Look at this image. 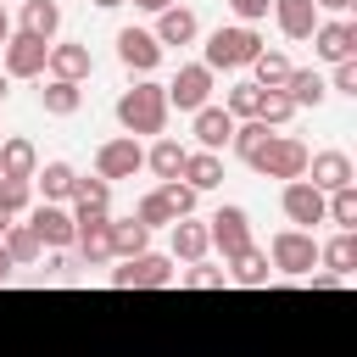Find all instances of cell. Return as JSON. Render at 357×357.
Listing matches in <instances>:
<instances>
[{
  "mask_svg": "<svg viewBox=\"0 0 357 357\" xmlns=\"http://www.w3.org/2000/svg\"><path fill=\"white\" fill-rule=\"evenodd\" d=\"M117 123L128 128V139L162 134V123H167V89H162V84H134V89H123V95H117Z\"/></svg>",
  "mask_w": 357,
  "mask_h": 357,
  "instance_id": "cell-1",
  "label": "cell"
},
{
  "mask_svg": "<svg viewBox=\"0 0 357 357\" xmlns=\"http://www.w3.org/2000/svg\"><path fill=\"white\" fill-rule=\"evenodd\" d=\"M262 56V39L251 33V28H218L212 39H206V73H240V67H251Z\"/></svg>",
  "mask_w": 357,
  "mask_h": 357,
  "instance_id": "cell-2",
  "label": "cell"
},
{
  "mask_svg": "<svg viewBox=\"0 0 357 357\" xmlns=\"http://www.w3.org/2000/svg\"><path fill=\"white\" fill-rule=\"evenodd\" d=\"M307 145L301 139H290V134H268L262 145H257V156H251V167L262 173V178H307Z\"/></svg>",
  "mask_w": 357,
  "mask_h": 357,
  "instance_id": "cell-3",
  "label": "cell"
},
{
  "mask_svg": "<svg viewBox=\"0 0 357 357\" xmlns=\"http://www.w3.org/2000/svg\"><path fill=\"white\" fill-rule=\"evenodd\" d=\"M268 262H273L279 273H290V279H307V273L318 268V240H312L307 229H284V234H273Z\"/></svg>",
  "mask_w": 357,
  "mask_h": 357,
  "instance_id": "cell-4",
  "label": "cell"
},
{
  "mask_svg": "<svg viewBox=\"0 0 357 357\" xmlns=\"http://www.w3.org/2000/svg\"><path fill=\"white\" fill-rule=\"evenodd\" d=\"M112 284H117V290H167V284H173V262L139 251V257H128V262L112 273Z\"/></svg>",
  "mask_w": 357,
  "mask_h": 357,
  "instance_id": "cell-5",
  "label": "cell"
},
{
  "mask_svg": "<svg viewBox=\"0 0 357 357\" xmlns=\"http://www.w3.org/2000/svg\"><path fill=\"white\" fill-rule=\"evenodd\" d=\"M139 167H145V151H139V139H128V134H123V139H106V145L95 151V178H106V184H112V178H134Z\"/></svg>",
  "mask_w": 357,
  "mask_h": 357,
  "instance_id": "cell-6",
  "label": "cell"
},
{
  "mask_svg": "<svg viewBox=\"0 0 357 357\" xmlns=\"http://www.w3.org/2000/svg\"><path fill=\"white\" fill-rule=\"evenodd\" d=\"M206 245H218L223 262H234L240 251H251V218H245L240 206H223V212L212 218V229H206Z\"/></svg>",
  "mask_w": 357,
  "mask_h": 357,
  "instance_id": "cell-7",
  "label": "cell"
},
{
  "mask_svg": "<svg viewBox=\"0 0 357 357\" xmlns=\"http://www.w3.org/2000/svg\"><path fill=\"white\" fill-rule=\"evenodd\" d=\"M162 89H167V106H178V112H201V106L212 100V73H206L201 61H190V67H178V78L162 84Z\"/></svg>",
  "mask_w": 357,
  "mask_h": 357,
  "instance_id": "cell-8",
  "label": "cell"
},
{
  "mask_svg": "<svg viewBox=\"0 0 357 357\" xmlns=\"http://www.w3.org/2000/svg\"><path fill=\"white\" fill-rule=\"evenodd\" d=\"M0 50H6V78H39L45 73V56H50V45L33 39V33H11Z\"/></svg>",
  "mask_w": 357,
  "mask_h": 357,
  "instance_id": "cell-9",
  "label": "cell"
},
{
  "mask_svg": "<svg viewBox=\"0 0 357 357\" xmlns=\"http://www.w3.org/2000/svg\"><path fill=\"white\" fill-rule=\"evenodd\" d=\"M307 173H312V178H307L312 190L335 195V190H351V173H357V167H351L346 151H318V156H307Z\"/></svg>",
  "mask_w": 357,
  "mask_h": 357,
  "instance_id": "cell-10",
  "label": "cell"
},
{
  "mask_svg": "<svg viewBox=\"0 0 357 357\" xmlns=\"http://www.w3.org/2000/svg\"><path fill=\"white\" fill-rule=\"evenodd\" d=\"M284 218L312 234V223H324V190H312L307 178H290L284 184Z\"/></svg>",
  "mask_w": 357,
  "mask_h": 357,
  "instance_id": "cell-11",
  "label": "cell"
},
{
  "mask_svg": "<svg viewBox=\"0 0 357 357\" xmlns=\"http://www.w3.org/2000/svg\"><path fill=\"white\" fill-rule=\"evenodd\" d=\"M33 234H39V245H50V251H67L73 245V234H78V223H73V212H61V206H33V223H28Z\"/></svg>",
  "mask_w": 357,
  "mask_h": 357,
  "instance_id": "cell-12",
  "label": "cell"
},
{
  "mask_svg": "<svg viewBox=\"0 0 357 357\" xmlns=\"http://www.w3.org/2000/svg\"><path fill=\"white\" fill-rule=\"evenodd\" d=\"M117 61H123L128 73H151V67L162 61V45H156L145 28H123V33H117Z\"/></svg>",
  "mask_w": 357,
  "mask_h": 357,
  "instance_id": "cell-13",
  "label": "cell"
},
{
  "mask_svg": "<svg viewBox=\"0 0 357 357\" xmlns=\"http://www.w3.org/2000/svg\"><path fill=\"white\" fill-rule=\"evenodd\" d=\"M106 201H112L106 178H73V223H100Z\"/></svg>",
  "mask_w": 357,
  "mask_h": 357,
  "instance_id": "cell-14",
  "label": "cell"
},
{
  "mask_svg": "<svg viewBox=\"0 0 357 357\" xmlns=\"http://www.w3.org/2000/svg\"><path fill=\"white\" fill-rule=\"evenodd\" d=\"M312 50H318L324 61H351L357 28H351V22H318V28H312Z\"/></svg>",
  "mask_w": 357,
  "mask_h": 357,
  "instance_id": "cell-15",
  "label": "cell"
},
{
  "mask_svg": "<svg viewBox=\"0 0 357 357\" xmlns=\"http://www.w3.org/2000/svg\"><path fill=\"white\" fill-rule=\"evenodd\" d=\"M45 67H50L56 84H84L89 78V45H50Z\"/></svg>",
  "mask_w": 357,
  "mask_h": 357,
  "instance_id": "cell-16",
  "label": "cell"
},
{
  "mask_svg": "<svg viewBox=\"0 0 357 357\" xmlns=\"http://www.w3.org/2000/svg\"><path fill=\"white\" fill-rule=\"evenodd\" d=\"M229 139H234V117H229L223 106H201V112H195V145L218 156Z\"/></svg>",
  "mask_w": 357,
  "mask_h": 357,
  "instance_id": "cell-17",
  "label": "cell"
},
{
  "mask_svg": "<svg viewBox=\"0 0 357 357\" xmlns=\"http://www.w3.org/2000/svg\"><path fill=\"white\" fill-rule=\"evenodd\" d=\"M201 33V22H195V11L190 6H167V11H156V45H190Z\"/></svg>",
  "mask_w": 357,
  "mask_h": 357,
  "instance_id": "cell-18",
  "label": "cell"
},
{
  "mask_svg": "<svg viewBox=\"0 0 357 357\" xmlns=\"http://www.w3.org/2000/svg\"><path fill=\"white\" fill-rule=\"evenodd\" d=\"M73 245H78V262H84V268H100V262L112 257V218H100V223H78Z\"/></svg>",
  "mask_w": 357,
  "mask_h": 357,
  "instance_id": "cell-19",
  "label": "cell"
},
{
  "mask_svg": "<svg viewBox=\"0 0 357 357\" xmlns=\"http://www.w3.org/2000/svg\"><path fill=\"white\" fill-rule=\"evenodd\" d=\"M273 17H279L284 39H312V28H318V6L312 0H273Z\"/></svg>",
  "mask_w": 357,
  "mask_h": 357,
  "instance_id": "cell-20",
  "label": "cell"
},
{
  "mask_svg": "<svg viewBox=\"0 0 357 357\" xmlns=\"http://www.w3.org/2000/svg\"><path fill=\"white\" fill-rule=\"evenodd\" d=\"M284 95H290V106L301 112V106H318V100L329 95V84H324L312 67H290V78H284Z\"/></svg>",
  "mask_w": 357,
  "mask_h": 357,
  "instance_id": "cell-21",
  "label": "cell"
},
{
  "mask_svg": "<svg viewBox=\"0 0 357 357\" xmlns=\"http://www.w3.org/2000/svg\"><path fill=\"white\" fill-rule=\"evenodd\" d=\"M178 178H190V190H195V195H201V190H218V184H223V162H218L212 151H190Z\"/></svg>",
  "mask_w": 357,
  "mask_h": 357,
  "instance_id": "cell-22",
  "label": "cell"
},
{
  "mask_svg": "<svg viewBox=\"0 0 357 357\" xmlns=\"http://www.w3.org/2000/svg\"><path fill=\"white\" fill-rule=\"evenodd\" d=\"M56 28H61V6L56 0H28L22 6V33H33V39H56Z\"/></svg>",
  "mask_w": 357,
  "mask_h": 357,
  "instance_id": "cell-23",
  "label": "cell"
},
{
  "mask_svg": "<svg viewBox=\"0 0 357 357\" xmlns=\"http://www.w3.org/2000/svg\"><path fill=\"white\" fill-rule=\"evenodd\" d=\"M39 173V151L28 139H6L0 145V178H33Z\"/></svg>",
  "mask_w": 357,
  "mask_h": 357,
  "instance_id": "cell-24",
  "label": "cell"
},
{
  "mask_svg": "<svg viewBox=\"0 0 357 357\" xmlns=\"http://www.w3.org/2000/svg\"><path fill=\"white\" fill-rule=\"evenodd\" d=\"M318 262H329L335 279H351L357 273V234H335L329 245H318Z\"/></svg>",
  "mask_w": 357,
  "mask_h": 357,
  "instance_id": "cell-25",
  "label": "cell"
},
{
  "mask_svg": "<svg viewBox=\"0 0 357 357\" xmlns=\"http://www.w3.org/2000/svg\"><path fill=\"white\" fill-rule=\"evenodd\" d=\"M184 156H190V151H184L178 139H156L145 162H151V173H156V178L167 184V178H178V173H184Z\"/></svg>",
  "mask_w": 357,
  "mask_h": 357,
  "instance_id": "cell-26",
  "label": "cell"
},
{
  "mask_svg": "<svg viewBox=\"0 0 357 357\" xmlns=\"http://www.w3.org/2000/svg\"><path fill=\"white\" fill-rule=\"evenodd\" d=\"M145 245H151V229H145L139 218H128V223H112V257H123V262H128V257H139Z\"/></svg>",
  "mask_w": 357,
  "mask_h": 357,
  "instance_id": "cell-27",
  "label": "cell"
},
{
  "mask_svg": "<svg viewBox=\"0 0 357 357\" xmlns=\"http://www.w3.org/2000/svg\"><path fill=\"white\" fill-rule=\"evenodd\" d=\"M39 106H45L50 117H73V112L84 106V95H78V84H56V78H50V84L39 89Z\"/></svg>",
  "mask_w": 357,
  "mask_h": 357,
  "instance_id": "cell-28",
  "label": "cell"
},
{
  "mask_svg": "<svg viewBox=\"0 0 357 357\" xmlns=\"http://www.w3.org/2000/svg\"><path fill=\"white\" fill-rule=\"evenodd\" d=\"M173 251H178L184 262H201V257H206V223L178 218V223H173Z\"/></svg>",
  "mask_w": 357,
  "mask_h": 357,
  "instance_id": "cell-29",
  "label": "cell"
},
{
  "mask_svg": "<svg viewBox=\"0 0 357 357\" xmlns=\"http://www.w3.org/2000/svg\"><path fill=\"white\" fill-rule=\"evenodd\" d=\"M0 251H6L11 262H33V257H39L45 245H39V234H33L28 223H11V229L0 234Z\"/></svg>",
  "mask_w": 357,
  "mask_h": 357,
  "instance_id": "cell-30",
  "label": "cell"
},
{
  "mask_svg": "<svg viewBox=\"0 0 357 357\" xmlns=\"http://www.w3.org/2000/svg\"><path fill=\"white\" fill-rule=\"evenodd\" d=\"M290 117H296V106H290L284 89H262V95H257V123H262V128H279V123H290Z\"/></svg>",
  "mask_w": 357,
  "mask_h": 357,
  "instance_id": "cell-31",
  "label": "cell"
},
{
  "mask_svg": "<svg viewBox=\"0 0 357 357\" xmlns=\"http://www.w3.org/2000/svg\"><path fill=\"white\" fill-rule=\"evenodd\" d=\"M33 178H39L45 201L56 206V201H67V195H73V178H78V173H73L67 162H45V173H33Z\"/></svg>",
  "mask_w": 357,
  "mask_h": 357,
  "instance_id": "cell-32",
  "label": "cell"
},
{
  "mask_svg": "<svg viewBox=\"0 0 357 357\" xmlns=\"http://www.w3.org/2000/svg\"><path fill=\"white\" fill-rule=\"evenodd\" d=\"M251 73H257V89H284V78H290V61H284L279 50H262V56L251 61Z\"/></svg>",
  "mask_w": 357,
  "mask_h": 357,
  "instance_id": "cell-33",
  "label": "cell"
},
{
  "mask_svg": "<svg viewBox=\"0 0 357 357\" xmlns=\"http://www.w3.org/2000/svg\"><path fill=\"white\" fill-rule=\"evenodd\" d=\"M324 218L340 223V234H351V229H357V190H335V195H324Z\"/></svg>",
  "mask_w": 357,
  "mask_h": 357,
  "instance_id": "cell-34",
  "label": "cell"
},
{
  "mask_svg": "<svg viewBox=\"0 0 357 357\" xmlns=\"http://www.w3.org/2000/svg\"><path fill=\"white\" fill-rule=\"evenodd\" d=\"M268 268H273V262H268V251H257V245L234 257V279H240V284H268Z\"/></svg>",
  "mask_w": 357,
  "mask_h": 357,
  "instance_id": "cell-35",
  "label": "cell"
},
{
  "mask_svg": "<svg viewBox=\"0 0 357 357\" xmlns=\"http://www.w3.org/2000/svg\"><path fill=\"white\" fill-rule=\"evenodd\" d=\"M257 95H262L257 84H234V89H229V106H223V112H229L234 123H240V117L251 123V117H257Z\"/></svg>",
  "mask_w": 357,
  "mask_h": 357,
  "instance_id": "cell-36",
  "label": "cell"
},
{
  "mask_svg": "<svg viewBox=\"0 0 357 357\" xmlns=\"http://www.w3.org/2000/svg\"><path fill=\"white\" fill-rule=\"evenodd\" d=\"M262 139H268V128H262V123L251 117V123H234V139H229V145H234V156H245V162H251Z\"/></svg>",
  "mask_w": 357,
  "mask_h": 357,
  "instance_id": "cell-37",
  "label": "cell"
},
{
  "mask_svg": "<svg viewBox=\"0 0 357 357\" xmlns=\"http://www.w3.org/2000/svg\"><path fill=\"white\" fill-rule=\"evenodd\" d=\"M134 218H139V223H145V229H162V223H167V229H173V223H178V218H173V206H167V201H162V190H156V195H145V201H139V212H134Z\"/></svg>",
  "mask_w": 357,
  "mask_h": 357,
  "instance_id": "cell-38",
  "label": "cell"
},
{
  "mask_svg": "<svg viewBox=\"0 0 357 357\" xmlns=\"http://www.w3.org/2000/svg\"><path fill=\"white\" fill-rule=\"evenodd\" d=\"M33 201V178H0V212H22Z\"/></svg>",
  "mask_w": 357,
  "mask_h": 357,
  "instance_id": "cell-39",
  "label": "cell"
},
{
  "mask_svg": "<svg viewBox=\"0 0 357 357\" xmlns=\"http://www.w3.org/2000/svg\"><path fill=\"white\" fill-rule=\"evenodd\" d=\"M162 201L173 206V218H190V212H195V190H190V184H178V178H167V184H162Z\"/></svg>",
  "mask_w": 357,
  "mask_h": 357,
  "instance_id": "cell-40",
  "label": "cell"
},
{
  "mask_svg": "<svg viewBox=\"0 0 357 357\" xmlns=\"http://www.w3.org/2000/svg\"><path fill=\"white\" fill-rule=\"evenodd\" d=\"M184 284H190V290H223V268H201V262H195V268L184 273Z\"/></svg>",
  "mask_w": 357,
  "mask_h": 357,
  "instance_id": "cell-41",
  "label": "cell"
},
{
  "mask_svg": "<svg viewBox=\"0 0 357 357\" xmlns=\"http://www.w3.org/2000/svg\"><path fill=\"white\" fill-rule=\"evenodd\" d=\"M78 268H84V262H78V257H67V251H56V257H50V262H45V279H73V273H78Z\"/></svg>",
  "mask_w": 357,
  "mask_h": 357,
  "instance_id": "cell-42",
  "label": "cell"
},
{
  "mask_svg": "<svg viewBox=\"0 0 357 357\" xmlns=\"http://www.w3.org/2000/svg\"><path fill=\"white\" fill-rule=\"evenodd\" d=\"M335 89L340 95H357V61H335Z\"/></svg>",
  "mask_w": 357,
  "mask_h": 357,
  "instance_id": "cell-43",
  "label": "cell"
},
{
  "mask_svg": "<svg viewBox=\"0 0 357 357\" xmlns=\"http://www.w3.org/2000/svg\"><path fill=\"white\" fill-rule=\"evenodd\" d=\"M229 6H234V17L257 22V17H268V6H273V0H229Z\"/></svg>",
  "mask_w": 357,
  "mask_h": 357,
  "instance_id": "cell-44",
  "label": "cell"
},
{
  "mask_svg": "<svg viewBox=\"0 0 357 357\" xmlns=\"http://www.w3.org/2000/svg\"><path fill=\"white\" fill-rule=\"evenodd\" d=\"M11 268H17V262H11V257H6V251H0V284H6V279H11Z\"/></svg>",
  "mask_w": 357,
  "mask_h": 357,
  "instance_id": "cell-45",
  "label": "cell"
},
{
  "mask_svg": "<svg viewBox=\"0 0 357 357\" xmlns=\"http://www.w3.org/2000/svg\"><path fill=\"white\" fill-rule=\"evenodd\" d=\"M134 6H145V11H167L173 0H134Z\"/></svg>",
  "mask_w": 357,
  "mask_h": 357,
  "instance_id": "cell-46",
  "label": "cell"
},
{
  "mask_svg": "<svg viewBox=\"0 0 357 357\" xmlns=\"http://www.w3.org/2000/svg\"><path fill=\"white\" fill-rule=\"evenodd\" d=\"M11 39V17H6V6H0V45Z\"/></svg>",
  "mask_w": 357,
  "mask_h": 357,
  "instance_id": "cell-47",
  "label": "cell"
},
{
  "mask_svg": "<svg viewBox=\"0 0 357 357\" xmlns=\"http://www.w3.org/2000/svg\"><path fill=\"white\" fill-rule=\"evenodd\" d=\"M312 6H329V11H346L351 0H312Z\"/></svg>",
  "mask_w": 357,
  "mask_h": 357,
  "instance_id": "cell-48",
  "label": "cell"
},
{
  "mask_svg": "<svg viewBox=\"0 0 357 357\" xmlns=\"http://www.w3.org/2000/svg\"><path fill=\"white\" fill-rule=\"evenodd\" d=\"M6 229H11V212H0V234H6Z\"/></svg>",
  "mask_w": 357,
  "mask_h": 357,
  "instance_id": "cell-49",
  "label": "cell"
},
{
  "mask_svg": "<svg viewBox=\"0 0 357 357\" xmlns=\"http://www.w3.org/2000/svg\"><path fill=\"white\" fill-rule=\"evenodd\" d=\"M95 6H106V11H112V6H123V0H95Z\"/></svg>",
  "mask_w": 357,
  "mask_h": 357,
  "instance_id": "cell-50",
  "label": "cell"
},
{
  "mask_svg": "<svg viewBox=\"0 0 357 357\" xmlns=\"http://www.w3.org/2000/svg\"><path fill=\"white\" fill-rule=\"evenodd\" d=\"M0 100H6V78H0Z\"/></svg>",
  "mask_w": 357,
  "mask_h": 357,
  "instance_id": "cell-51",
  "label": "cell"
}]
</instances>
